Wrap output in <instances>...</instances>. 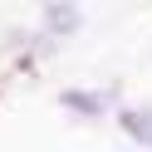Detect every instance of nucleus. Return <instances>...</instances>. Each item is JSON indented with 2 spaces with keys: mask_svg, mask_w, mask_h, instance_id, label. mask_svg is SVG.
<instances>
[{
  "mask_svg": "<svg viewBox=\"0 0 152 152\" xmlns=\"http://www.w3.org/2000/svg\"><path fill=\"white\" fill-rule=\"evenodd\" d=\"M123 132L132 142H142V147H152V113L147 108H128L123 113Z\"/></svg>",
  "mask_w": 152,
  "mask_h": 152,
  "instance_id": "nucleus-1",
  "label": "nucleus"
},
{
  "mask_svg": "<svg viewBox=\"0 0 152 152\" xmlns=\"http://www.w3.org/2000/svg\"><path fill=\"white\" fill-rule=\"evenodd\" d=\"M49 30H54V34H69V30H79V10H74L69 0H54V10H49Z\"/></svg>",
  "mask_w": 152,
  "mask_h": 152,
  "instance_id": "nucleus-2",
  "label": "nucleus"
},
{
  "mask_svg": "<svg viewBox=\"0 0 152 152\" xmlns=\"http://www.w3.org/2000/svg\"><path fill=\"white\" fill-rule=\"evenodd\" d=\"M64 103L79 108V113H98V108H103V98H88V93H64Z\"/></svg>",
  "mask_w": 152,
  "mask_h": 152,
  "instance_id": "nucleus-3",
  "label": "nucleus"
}]
</instances>
